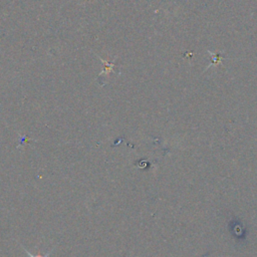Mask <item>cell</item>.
Returning a JSON list of instances; mask_svg holds the SVG:
<instances>
[{
  "label": "cell",
  "instance_id": "cell-1",
  "mask_svg": "<svg viewBox=\"0 0 257 257\" xmlns=\"http://www.w3.org/2000/svg\"><path fill=\"white\" fill-rule=\"evenodd\" d=\"M21 247L25 250V252L27 253V255H28V257H49L50 255H51V252H52V250H50L47 254H45V255H34V254H32V253H30L26 248H24L22 245H21Z\"/></svg>",
  "mask_w": 257,
  "mask_h": 257
}]
</instances>
